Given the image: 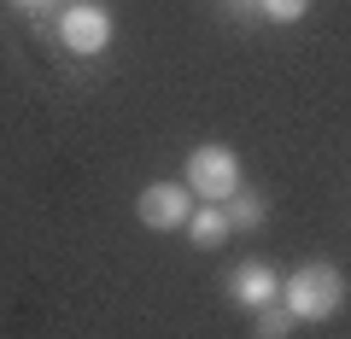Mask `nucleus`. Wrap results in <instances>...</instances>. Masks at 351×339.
<instances>
[{"instance_id": "7ed1b4c3", "label": "nucleus", "mask_w": 351, "mask_h": 339, "mask_svg": "<svg viewBox=\"0 0 351 339\" xmlns=\"http://www.w3.org/2000/svg\"><path fill=\"white\" fill-rule=\"evenodd\" d=\"M135 216H141V228H152V234L188 228V216H193L188 181H147V188L135 193Z\"/></svg>"}, {"instance_id": "9b49d317", "label": "nucleus", "mask_w": 351, "mask_h": 339, "mask_svg": "<svg viewBox=\"0 0 351 339\" xmlns=\"http://www.w3.org/2000/svg\"><path fill=\"white\" fill-rule=\"evenodd\" d=\"M223 6H228L234 18H258V0H223Z\"/></svg>"}, {"instance_id": "f257e3e1", "label": "nucleus", "mask_w": 351, "mask_h": 339, "mask_svg": "<svg viewBox=\"0 0 351 339\" xmlns=\"http://www.w3.org/2000/svg\"><path fill=\"white\" fill-rule=\"evenodd\" d=\"M281 304L293 310V322H334L346 310V275H339V264L311 258L293 275H281Z\"/></svg>"}, {"instance_id": "423d86ee", "label": "nucleus", "mask_w": 351, "mask_h": 339, "mask_svg": "<svg viewBox=\"0 0 351 339\" xmlns=\"http://www.w3.org/2000/svg\"><path fill=\"white\" fill-rule=\"evenodd\" d=\"M182 234H188L193 251H217L234 228H228V211H223V205H193V216H188V228H182Z\"/></svg>"}, {"instance_id": "6e6552de", "label": "nucleus", "mask_w": 351, "mask_h": 339, "mask_svg": "<svg viewBox=\"0 0 351 339\" xmlns=\"http://www.w3.org/2000/svg\"><path fill=\"white\" fill-rule=\"evenodd\" d=\"M293 310L287 304H263V310H252V339H287L293 334Z\"/></svg>"}, {"instance_id": "39448f33", "label": "nucleus", "mask_w": 351, "mask_h": 339, "mask_svg": "<svg viewBox=\"0 0 351 339\" xmlns=\"http://www.w3.org/2000/svg\"><path fill=\"white\" fill-rule=\"evenodd\" d=\"M223 292L240 304V310H263V304H281V275H276L269 258H246V264L228 269Z\"/></svg>"}, {"instance_id": "f03ea898", "label": "nucleus", "mask_w": 351, "mask_h": 339, "mask_svg": "<svg viewBox=\"0 0 351 339\" xmlns=\"http://www.w3.org/2000/svg\"><path fill=\"white\" fill-rule=\"evenodd\" d=\"M182 181H188V193H193L199 205H228L240 188H246V176H240V152L223 147V140H205V147L188 152Z\"/></svg>"}, {"instance_id": "9d476101", "label": "nucleus", "mask_w": 351, "mask_h": 339, "mask_svg": "<svg viewBox=\"0 0 351 339\" xmlns=\"http://www.w3.org/2000/svg\"><path fill=\"white\" fill-rule=\"evenodd\" d=\"M6 6H18V12H29V18H36V12H53L59 0H6Z\"/></svg>"}, {"instance_id": "20e7f679", "label": "nucleus", "mask_w": 351, "mask_h": 339, "mask_svg": "<svg viewBox=\"0 0 351 339\" xmlns=\"http://www.w3.org/2000/svg\"><path fill=\"white\" fill-rule=\"evenodd\" d=\"M59 41L76 53V59H100V53L112 47V12L94 6V0L59 6Z\"/></svg>"}, {"instance_id": "0eeeda50", "label": "nucleus", "mask_w": 351, "mask_h": 339, "mask_svg": "<svg viewBox=\"0 0 351 339\" xmlns=\"http://www.w3.org/2000/svg\"><path fill=\"white\" fill-rule=\"evenodd\" d=\"M223 211H228V228H234V234H252V228H263V216H269V199H263L258 188H240Z\"/></svg>"}, {"instance_id": "1a4fd4ad", "label": "nucleus", "mask_w": 351, "mask_h": 339, "mask_svg": "<svg viewBox=\"0 0 351 339\" xmlns=\"http://www.w3.org/2000/svg\"><path fill=\"white\" fill-rule=\"evenodd\" d=\"M304 12H311V0H258V18L269 24H299Z\"/></svg>"}]
</instances>
